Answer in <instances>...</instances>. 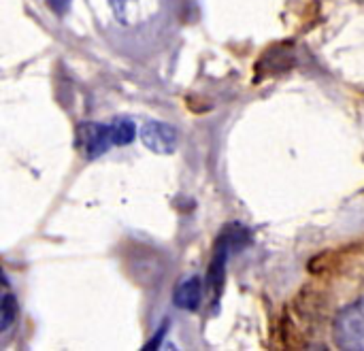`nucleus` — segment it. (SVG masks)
I'll return each mask as SVG.
<instances>
[{
	"instance_id": "nucleus-6",
	"label": "nucleus",
	"mask_w": 364,
	"mask_h": 351,
	"mask_svg": "<svg viewBox=\"0 0 364 351\" xmlns=\"http://www.w3.org/2000/svg\"><path fill=\"white\" fill-rule=\"evenodd\" d=\"M15 318H17V301L11 294L0 296V333L9 330Z\"/></svg>"
},
{
	"instance_id": "nucleus-9",
	"label": "nucleus",
	"mask_w": 364,
	"mask_h": 351,
	"mask_svg": "<svg viewBox=\"0 0 364 351\" xmlns=\"http://www.w3.org/2000/svg\"><path fill=\"white\" fill-rule=\"evenodd\" d=\"M6 284V277H4V271L0 269V286H4Z\"/></svg>"
},
{
	"instance_id": "nucleus-8",
	"label": "nucleus",
	"mask_w": 364,
	"mask_h": 351,
	"mask_svg": "<svg viewBox=\"0 0 364 351\" xmlns=\"http://www.w3.org/2000/svg\"><path fill=\"white\" fill-rule=\"evenodd\" d=\"M47 4L55 15H64L70 9V0H47Z\"/></svg>"
},
{
	"instance_id": "nucleus-4",
	"label": "nucleus",
	"mask_w": 364,
	"mask_h": 351,
	"mask_svg": "<svg viewBox=\"0 0 364 351\" xmlns=\"http://www.w3.org/2000/svg\"><path fill=\"white\" fill-rule=\"evenodd\" d=\"M200 301H203V281L198 277L183 279L173 294L175 307L183 311H196L200 307Z\"/></svg>"
},
{
	"instance_id": "nucleus-7",
	"label": "nucleus",
	"mask_w": 364,
	"mask_h": 351,
	"mask_svg": "<svg viewBox=\"0 0 364 351\" xmlns=\"http://www.w3.org/2000/svg\"><path fill=\"white\" fill-rule=\"evenodd\" d=\"M166 328H168V324H162V326H160V330L156 333V337H151V339H149V343H147L143 350L145 351L158 350V347H160V341H162V339H164V335H166Z\"/></svg>"
},
{
	"instance_id": "nucleus-10",
	"label": "nucleus",
	"mask_w": 364,
	"mask_h": 351,
	"mask_svg": "<svg viewBox=\"0 0 364 351\" xmlns=\"http://www.w3.org/2000/svg\"><path fill=\"white\" fill-rule=\"evenodd\" d=\"M0 296H2V294H0Z\"/></svg>"
},
{
	"instance_id": "nucleus-5",
	"label": "nucleus",
	"mask_w": 364,
	"mask_h": 351,
	"mask_svg": "<svg viewBox=\"0 0 364 351\" xmlns=\"http://www.w3.org/2000/svg\"><path fill=\"white\" fill-rule=\"evenodd\" d=\"M109 132H111V143L119 145V147H126L136 139V126H134V122H130L126 117L113 119L109 124Z\"/></svg>"
},
{
	"instance_id": "nucleus-1",
	"label": "nucleus",
	"mask_w": 364,
	"mask_h": 351,
	"mask_svg": "<svg viewBox=\"0 0 364 351\" xmlns=\"http://www.w3.org/2000/svg\"><path fill=\"white\" fill-rule=\"evenodd\" d=\"M333 335L341 350L364 351V296L337 311Z\"/></svg>"
},
{
	"instance_id": "nucleus-3",
	"label": "nucleus",
	"mask_w": 364,
	"mask_h": 351,
	"mask_svg": "<svg viewBox=\"0 0 364 351\" xmlns=\"http://www.w3.org/2000/svg\"><path fill=\"white\" fill-rule=\"evenodd\" d=\"M79 141H81L87 158H98L113 147L109 124H94V122L81 124L79 126Z\"/></svg>"
},
{
	"instance_id": "nucleus-2",
	"label": "nucleus",
	"mask_w": 364,
	"mask_h": 351,
	"mask_svg": "<svg viewBox=\"0 0 364 351\" xmlns=\"http://www.w3.org/2000/svg\"><path fill=\"white\" fill-rule=\"evenodd\" d=\"M141 143L149 151H154L158 156H171V153L177 151L179 132L171 124H164V122H147L141 128Z\"/></svg>"
}]
</instances>
